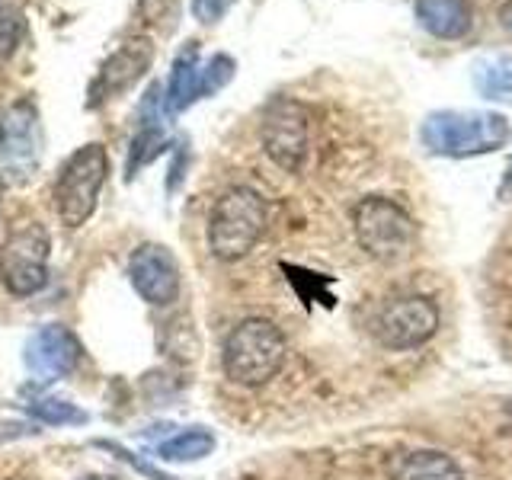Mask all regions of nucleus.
I'll return each mask as SVG.
<instances>
[{
    "mask_svg": "<svg viewBox=\"0 0 512 480\" xmlns=\"http://www.w3.org/2000/svg\"><path fill=\"white\" fill-rule=\"evenodd\" d=\"M269 224L266 199L250 186H231L221 192L218 202L208 215V247H212L215 260L237 263L244 260L253 247L260 244Z\"/></svg>",
    "mask_w": 512,
    "mask_h": 480,
    "instance_id": "1",
    "label": "nucleus"
},
{
    "mask_svg": "<svg viewBox=\"0 0 512 480\" xmlns=\"http://www.w3.org/2000/svg\"><path fill=\"white\" fill-rule=\"evenodd\" d=\"M288 346L282 330L266 317H247L224 340V375L240 388H263L285 365Z\"/></svg>",
    "mask_w": 512,
    "mask_h": 480,
    "instance_id": "2",
    "label": "nucleus"
},
{
    "mask_svg": "<svg viewBox=\"0 0 512 480\" xmlns=\"http://www.w3.org/2000/svg\"><path fill=\"white\" fill-rule=\"evenodd\" d=\"M352 231L359 247L378 263L407 260L416 247L413 215L388 196H365L352 208Z\"/></svg>",
    "mask_w": 512,
    "mask_h": 480,
    "instance_id": "3",
    "label": "nucleus"
},
{
    "mask_svg": "<svg viewBox=\"0 0 512 480\" xmlns=\"http://www.w3.org/2000/svg\"><path fill=\"white\" fill-rule=\"evenodd\" d=\"M109 176V154L103 144H84L77 148L55 180V208L64 228H80L96 212L100 192Z\"/></svg>",
    "mask_w": 512,
    "mask_h": 480,
    "instance_id": "4",
    "label": "nucleus"
},
{
    "mask_svg": "<svg viewBox=\"0 0 512 480\" xmlns=\"http://www.w3.org/2000/svg\"><path fill=\"white\" fill-rule=\"evenodd\" d=\"M52 237L42 224H26L0 244V282L13 298L39 295L48 282Z\"/></svg>",
    "mask_w": 512,
    "mask_h": 480,
    "instance_id": "5",
    "label": "nucleus"
},
{
    "mask_svg": "<svg viewBox=\"0 0 512 480\" xmlns=\"http://www.w3.org/2000/svg\"><path fill=\"white\" fill-rule=\"evenodd\" d=\"M260 138H263V151L276 160L282 170L298 173L311 144L308 106L292 100V96H276L263 112Z\"/></svg>",
    "mask_w": 512,
    "mask_h": 480,
    "instance_id": "6",
    "label": "nucleus"
},
{
    "mask_svg": "<svg viewBox=\"0 0 512 480\" xmlns=\"http://www.w3.org/2000/svg\"><path fill=\"white\" fill-rule=\"evenodd\" d=\"M372 330L384 349H416L439 333V308L426 295H400L378 311Z\"/></svg>",
    "mask_w": 512,
    "mask_h": 480,
    "instance_id": "7",
    "label": "nucleus"
},
{
    "mask_svg": "<svg viewBox=\"0 0 512 480\" xmlns=\"http://www.w3.org/2000/svg\"><path fill=\"white\" fill-rule=\"evenodd\" d=\"M39 154V106L23 96L0 112V173H7L10 180H29L39 167Z\"/></svg>",
    "mask_w": 512,
    "mask_h": 480,
    "instance_id": "8",
    "label": "nucleus"
},
{
    "mask_svg": "<svg viewBox=\"0 0 512 480\" xmlns=\"http://www.w3.org/2000/svg\"><path fill=\"white\" fill-rule=\"evenodd\" d=\"M154 64V45L148 36H132L125 39L116 52H109L100 64V71L90 80L87 90V109H103L116 96L128 93L138 80L148 74Z\"/></svg>",
    "mask_w": 512,
    "mask_h": 480,
    "instance_id": "9",
    "label": "nucleus"
},
{
    "mask_svg": "<svg viewBox=\"0 0 512 480\" xmlns=\"http://www.w3.org/2000/svg\"><path fill=\"white\" fill-rule=\"evenodd\" d=\"M128 279H132L135 292L154 308H164L180 295V266H176L173 253L160 244L135 247V253L128 256Z\"/></svg>",
    "mask_w": 512,
    "mask_h": 480,
    "instance_id": "10",
    "label": "nucleus"
},
{
    "mask_svg": "<svg viewBox=\"0 0 512 480\" xmlns=\"http://www.w3.org/2000/svg\"><path fill=\"white\" fill-rule=\"evenodd\" d=\"M26 368L39 381H58L64 375H71L80 362V343L74 340V333L61 324H48L36 330L26 340Z\"/></svg>",
    "mask_w": 512,
    "mask_h": 480,
    "instance_id": "11",
    "label": "nucleus"
},
{
    "mask_svg": "<svg viewBox=\"0 0 512 480\" xmlns=\"http://www.w3.org/2000/svg\"><path fill=\"white\" fill-rule=\"evenodd\" d=\"M506 138L503 119H480V122H445L432 119L426 128V141L432 144V151L445 154H471V151H493L496 144Z\"/></svg>",
    "mask_w": 512,
    "mask_h": 480,
    "instance_id": "12",
    "label": "nucleus"
},
{
    "mask_svg": "<svg viewBox=\"0 0 512 480\" xmlns=\"http://www.w3.org/2000/svg\"><path fill=\"white\" fill-rule=\"evenodd\" d=\"M196 100H202V48L199 42H186L173 58L167 93H164V116L189 109Z\"/></svg>",
    "mask_w": 512,
    "mask_h": 480,
    "instance_id": "13",
    "label": "nucleus"
},
{
    "mask_svg": "<svg viewBox=\"0 0 512 480\" xmlns=\"http://www.w3.org/2000/svg\"><path fill=\"white\" fill-rule=\"evenodd\" d=\"M391 480H464L458 461L436 448H413L397 452L388 464Z\"/></svg>",
    "mask_w": 512,
    "mask_h": 480,
    "instance_id": "14",
    "label": "nucleus"
},
{
    "mask_svg": "<svg viewBox=\"0 0 512 480\" xmlns=\"http://www.w3.org/2000/svg\"><path fill=\"white\" fill-rule=\"evenodd\" d=\"M416 20L436 39H461L471 29L468 0H416Z\"/></svg>",
    "mask_w": 512,
    "mask_h": 480,
    "instance_id": "15",
    "label": "nucleus"
},
{
    "mask_svg": "<svg viewBox=\"0 0 512 480\" xmlns=\"http://www.w3.org/2000/svg\"><path fill=\"white\" fill-rule=\"evenodd\" d=\"M164 132H160V122H157V90L148 93V106H144V116H141V128L132 141V157H128V176H135L138 167L151 164L154 154L164 151Z\"/></svg>",
    "mask_w": 512,
    "mask_h": 480,
    "instance_id": "16",
    "label": "nucleus"
},
{
    "mask_svg": "<svg viewBox=\"0 0 512 480\" xmlns=\"http://www.w3.org/2000/svg\"><path fill=\"white\" fill-rule=\"evenodd\" d=\"M212 452H215V436L202 426L186 429L180 436H173L160 445V458H167V461H199Z\"/></svg>",
    "mask_w": 512,
    "mask_h": 480,
    "instance_id": "17",
    "label": "nucleus"
},
{
    "mask_svg": "<svg viewBox=\"0 0 512 480\" xmlns=\"http://www.w3.org/2000/svg\"><path fill=\"white\" fill-rule=\"evenodd\" d=\"M26 410L36 416V420H42L45 426H80L87 423V413L68 404V400H55V397H32Z\"/></svg>",
    "mask_w": 512,
    "mask_h": 480,
    "instance_id": "18",
    "label": "nucleus"
},
{
    "mask_svg": "<svg viewBox=\"0 0 512 480\" xmlns=\"http://www.w3.org/2000/svg\"><path fill=\"white\" fill-rule=\"evenodd\" d=\"M234 71H237V64H234L231 55H221L218 52V55H212L208 61H202V100H205V96L218 93L221 87H228Z\"/></svg>",
    "mask_w": 512,
    "mask_h": 480,
    "instance_id": "19",
    "label": "nucleus"
},
{
    "mask_svg": "<svg viewBox=\"0 0 512 480\" xmlns=\"http://www.w3.org/2000/svg\"><path fill=\"white\" fill-rule=\"evenodd\" d=\"M176 7H180V0H138V16H141V23L148 29L173 32Z\"/></svg>",
    "mask_w": 512,
    "mask_h": 480,
    "instance_id": "20",
    "label": "nucleus"
},
{
    "mask_svg": "<svg viewBox=\"0 0 512 480\" xmlns=\"http://www.w3.org/2000/svg\"><path fill=\"white\" fill-rule=\"evenodd\" d=\"M26 36V16L20 10H4L0 13V64L16 55Z\"/></svg>",
    "mask_w": 512,
    "mask_h": 480,
    "instance_id": "21",
    "label": "nucleus"
},
{
    "mask_svg": "<svg viewBox=\"0 0 512 480\" xmlns=\"http://www.w3.org/2000/svg\"><path fill=\"white\" fill-rule=\"evenodd\" d=\"M234 4L237 0H192V16H196L202 26H218Z\"/></svg>",
    "mask_w": 512,
    "mask_h": 480,
    "instance_id": "22",
    "label": "nucleus"
},
{
    "mask_svg": "<svg viewBox=\"0 0 512 480\" xmlns=\"http://www.w3.org/2000/svg\"><path fill=\"white\" fill-rule=\"evenodd\" d=\"M80 480H116V477H109V474H87V477H80Z\"/></svg>",
    "mask_w": 512,
    "mask_h": 480,
    "instance_id": "23",
    "label": "nucleus"
}]
</instances>
